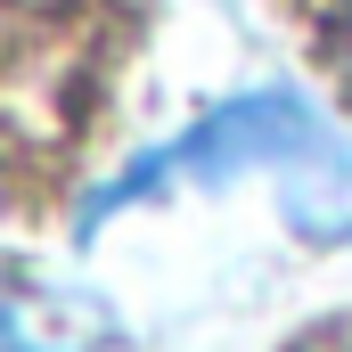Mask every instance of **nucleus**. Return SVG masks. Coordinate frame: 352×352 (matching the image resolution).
I'll use <instances>...</instances> for the list:
<instances>
[{"label": "nucleus", "mask_w": 352, "mask_h": 352, "mask_svg": "<svg viewBox=\"0 0 352 352\" xmlns=\"http://www.w3.org/2000/svg\"><path fill=\"white\" fill-rule=\"evenodd\" d=\"M278 180V213L295 238H352V140L303 98V90H246L213 115H197L180 140L131 156L82 205V238L107 230L123 205H148L156 188H230V180Z\"/></svg>", "instance_id": "1"}, {"label": "nucleus", "mask_w": 352, "mask_h": 352, "mask_svg": "<svg viewBox=\"0 0 352 352\" xmlns=\"http://www.w3.org/2000/svg\"><path fill=\"white\" fill-rule=\"evenodd\" d=\"M336 66L352 74V0H344V16H336Z\"/></svg>", "instance_id": "2"}]
</instances>
